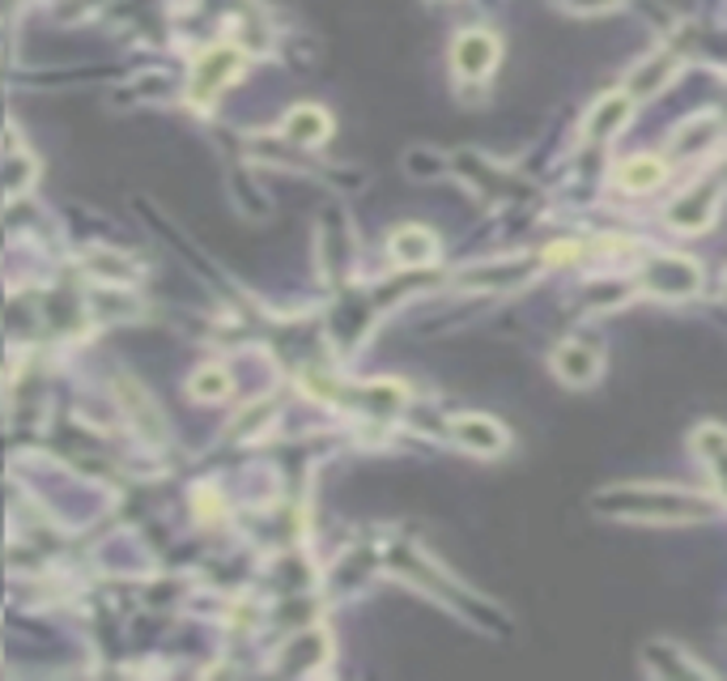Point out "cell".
<instances>
[{
    "label": "cell",
    "mask_w": 727,
    "mask_h": 681,
    "mask_svg": "<svg viewBox=\"0 0 727 681\" xmlns=\"http://www.w3.org/2000/svg\"><path fill=\"white\" fill-rule=\"evenodd\" d=\"M604 516H630V519H698L715 512L706 498L685 491H660V486H613L595 498Z\"/></svg>",
    "instance_id": "obj_1"
},
{
    "label": "cell",
    "mask_w": 727,
    "mask_h": 681,
    "mask_svg": "<svg viewBox=\"0 0 727 681\" xmlns=\"http://www.w3.org/2000/svg\"><path fill=\"white\" fill-rule=\"evenodd\" d=\"M242 73V55L235 48H214V52L200 55L196 73H191V103L205 107L217 90H226L230 82H239Z\"/></svg>",
    "instance_id": "obj_2"
},
{
    "label": "cell",
    "mask_w": 727,
    "mask_h": 681,
    "mask_svg": "<svg viewBox=\"0 0 727 681\" xmlns=\"http://www.w3.org/2000/svg\"><path fill=\"white\" fill-rule=\"evenodd\" d=\"M600 367H604V350L592 337H574V341H562V350L553 354V371L558 380H565L570 388H588V383L600 380Z\"/></svg>",
    "instance_id": "obj_3"
},
{
    "label": "cell",
    "mask_w": 727,
    "mask_h": 681,
    "mask_svg": "<svg viewBox=\"0 0 727 681\" xmlns=\"http://www.w3.org/2000/svg\"><path fill=\"white\" fill-rule=\"evenodd\" d=\"M498 39L489 34V30H464L456 39V48H451V64H456V73L464 82H485L489 73H494V64H498Z\"/></svg>",
    "instance_id": "obj_4"
},
{
    "label": "cell",
    "mask_w": 727,
    "mask_h": 681,
    "mask_svg": "<svg viewBox=\"0 0 727 681\" xmlns=\"http://www.w3.org/2000/svg\"><path fill=\"white\" fill-rule=\"evenodd\" d=\"M451 438H456L464 452H472V456H502L507 443H511V435L502 431V422H494L485 413H464V417H456L451 422Z\"/></svg>",
    "instance_id": "obj_5"
},
{
    "label": "cell",
    "mask_w": 727,
    "mask_h": 681,
    "mask_svg": "<svg viewBox=\"0 0 727 681\" xmlns=\"http://www.w3.org/2000/svg\"><path fill=\"white\" fill-rule=\"evenodd\" d=\"M643 281H646V290H655V295H664V299H689V295L702 286V272L694 260L664 256V260L646 265Z\"/></svg>",
    "instance_id": "obj_6"
},
{
    "label": "cell",
    "mask_w": 727,
    "mask_h": 681,
    "mask_svg": "<svg viewBox=\"0 0 727 681\" xmlns=\"http://www.w3.org/2000/svg\"><path fill=\"white\" fill-rule=\"evenodd\" d=\"M387 251H392V260L404 265V269H422V265H434L438 239H434V230H426V226H401L392 235Z\"/></svg>",
    "instance_id": "obj_7"
},
{
    "label": "cell",
    "mask_w": 727,
    "mask_h": 681,
    "mask_svg": "<svg viewBox=\"0 0 727 681\" xmlns=\"http://www.w3.org/2000/svg\"><path fill=\"white\" fill-rule=\"evenodd\" d=\"M281 133L298 141V145H323L328 136H332V115L315 103H307V107H294L285 115V124H281Z\"/></svg>",
    "instance_id": "obj_8"
},
{
    "label": "cell",
    "mask_w": 727,
    "mask_h": 681,
    "mask_svg": "<svg viewBox=\"0 0 727 681\" xmlns=\"http://www.w3.org/2000/svg\"><path fill=\"white\" fill-rule=\"evenodd\" d=\"M630 107H634L630 94H609V99H600L592 107V115H588V124H583V136H600V141L613 136L621 124L630 120Z\"/></svg>",
    "instance_id": "obj_9"
},
{
    "label": "cell",
    "mask_w": 727,
    "mask_h": 681,
    "mask_svg": "<svg viewBox=\"0 0 727 681\" xmlns=\"http://www.w3.org/2000/svg\"><path fill=\"white\" fill-rule=\"evenodd\" d=\"M664 175H668V166L664 158H630V163L617 166V184L630 192H651L655 184H664Z\"/></svg>",
    "instance_id": "obj_10"
},
{
    "label": "cell",
    "mask_w": 727,
    "mask_h": 681,
    "mask_svg": "<svg viewBox=\"0 0 727 681\" xmlns=\"http://www.w3.org/2000/svg\"><path fill=\"white\" fill-rule=\"evenodd\" d=\"M120 396H124V405H128V417L136 422V431H141L145 438H154V443H158V438H162V417L154 413L149 396H145L141 388H133L128 380H120Z\"/></svg>",
    "instance_id": "obj_11"
},
{
    "label": "cell",
    "mask_w": 727,
    "mask_h": 681,
    "mask_svg": "<svg viewBox=\"0 0 727 681\" xmlns=\"http://www.w3.org/2000/svg\"><path fill=\"white\" fill-rule=\"evenodd\" d=\"M188 392L196 401H221V396H230V375L221 367H200L188 380Z\"/></svg>",
    "instance_id": "obj_12"
},
{
    "label": "cell",
    "mask_w": 727,
    "mask_h": 681,
    "mask_svg": "<svg viewBox=\"0 0 727 681\" xmlns=\"http://www.w3.org/2000/svg\"><path fill=\"white\" fill-rule=\"evenodd\" d=\"M621 0H570V9H583V13H588V9H617Z\"/></svg>",
    "instance_id": "obj_13"
}]
</instances>
